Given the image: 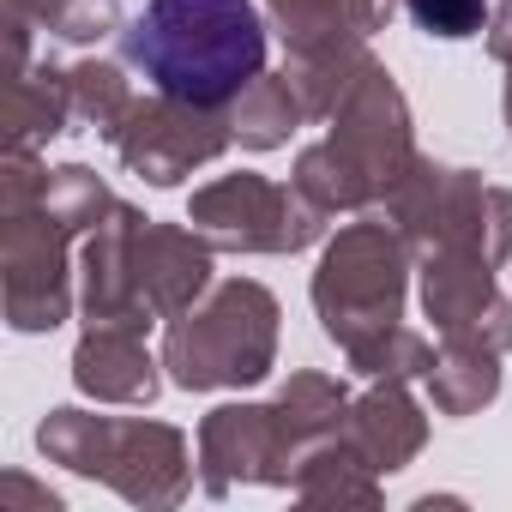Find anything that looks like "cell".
Here are the masks:
<instances>
[{
    "label": "cell",
    "instance_id": "cell-14",
    "mask_svg": "<svg viewBox=\"0 0 512 512\" xmlns=\"http://www.w3.org/2000/svg\"><path fill=\"white\" fill-rule=\"evenodd\" d=\"M163 380V356L145 350V332L85 326V338L73 344V386L97 404H151Z\"/></svg>",
    "mask_w": 512,
    "mask_h": 512
},
{
    "label": "cell",
    "instance_id": "cell-5",
    "mask_svg": "<svg viewBox=\"0 0 512 512\" xmlns=\"http://www.w3.org/2000/svg\"><path fill=\"white\" fill-rule=\"evenodd\" d=\"M380 217L410 241L416 260L446 253V247L482 253L494 266L512 260V187H494V181H482L476 169H458V163L416 157L404 169V181L386 193Z\"/></svg>",
    "mask_w": 512,
    "mask_h": 512
},
{
    "label": "cell",
    "instance_id": "cell-15",
    "mask_svg": "<svg viewBox=\"0 0 512 512\" xmlns=\"http://www.w3.org/2000/svg\"><path fill=\"white\" fill-rule=\"evenodd\" d=\"M500 356H512V320L440 338V356L428 368V404L452 422L488 410L500 398Z\"/></svg>",
    "mask_w": 512,
    "mask_h": 512
},
{
    "label": "cell",
    "instance_id": "cell-10",
    "mask_svg": "<svg viewBox=\"0 0 512 512\" xmlns=\"http://www.w3.org/2000/svg\"><path fill=\"white\" fill-rule=\"evenodd\" d=\"M326 145L368 181V193H374V211L386 205V193L404 181V169L422 157L416 151V121H410V103H404V91H398V79L374 61L362 79H356V91L338 103V115L326 121Z\"/></svg>",
    "mask_w": 512,
    "mask_h": 512
},
{
    "label": "cell",
    "instance_id": "cell-31",
    "mask_svg": "<svg viewBox=\"0 0 512 512\" xmlns=\"http://www.w3.org/2000/svg\"><path fill=\"white\" fill-rule=\"evenodd\" d=\"M500 115H506V133H512V67H506V91H500Z\"/></svg>",
    "mask_w": 512,
    "mask_h": 512
},
{
    "label": "cell",
    "instance_id": "cell-22",
    "mask_svg": "<svg viewBox=\"0 0 512 512\" xmlns=\"http://www.w3.org/2000/svg\"><path fill=\"white\" fill-rule=\"evenodd\" d=\"M350 404H356V398L344 392V380L314 374V368H302V374H290V380L278 386V410L290 416V428H296V440H302V446H320V440L344 434Z\"/></svg>",
    "mask_w": 512,
    "mask_h": 512
},
{
    "label": "cell",
    "instance_id": "cell-16",
    "mask_svg": "<svg viewBox=\"0 0 512 512\" xmlns=\"http://www.w3.org/2000/svg\"><path fill=\"white\" fill-rule=\"evenodd\" d=\"M344 434L374 458L380 476H398V470L416 464L422 446H428V410H422V398L410 392V380H368V392L350 404Z\"/></svg>",
    "mask_w": 512,
    "mask_h": 512
},
{
    "label": "cell",
    "instance_id": "cell-17",
    "mask_svg": "<svg viewBox=\"0 0 512 512\" xmlns=\"http://www.w3.org/2000/svg\"><path fill=\"white\" fill-rule=\"evenodd\" d=\"M398 13V0H266V19L290 55L326 43H374Z\"/></svg>",
    "mask_w": 512,
    "mask_h": 512
},
{
    "label": "cell",
    "instance_id": "cell-25",
    "mask_svg": "<svg viewBox=\"0 0 512 512\" xmlns=\"http://www.w3.org/2000/svg\"><path fill=\"white\" fill-rule=\"evenodd\" d=\"M67 79H73V121H85L97 139H109V133L127 121V109L139 103V97H133V85H127V73H121L115 61H103V55L73 61V67H67Z\"/></svg>",
    "mask_w": 512,
    "mask_h": 512
},
{
    "label": "cell",
    "instance_id": "cell-1",
    "mask_svg": "<svg viewBox=\"0 0 512 512\" xmlns=\"http://www.w3.org/2000/svg\"><path fill=\"white\" fill-rule=\"evenodd\" d=\"M121 55L157 91L229 109L266 73V19L253 0H145L121 31Z\"/></svg>",
    "mask_w": 512,
    "mask_h": 512
},
{
    "label": "cell",
    "instance_id": "cell-26",
    "mask_svg": "<svg viewBox=\"0 0 512 512\" xmlns=\"http://www.w3.org/2000/svg\"><path fill=\"white\" fill-rule=\"evenodd\" d=\"M43 211H49L61 229H73V235L85 241V235L115 211V193H109V181H103L97 169H85V163H61V169H49Z\"/></svg>",
    "mask_w": 512,
    "mask_h": 512
},
{
    "label": "cell",
    "instance_id": "cell-18",
    "mask_svg": "<svg viewBox=\"0 0 512 512\" xmlns=\"http://www.w3.org/2000/svg\"><path fill=\"white\" fill-rule=\"evenodd\" d=\"M380 482H386V476L374 470V458H368L350 434H332V440L308 446V458H302L290 494H296L302 506H380V500H386Z\"/></svg>",
    "mask_w": 512,
    "mask_h": 512
},
{
    "label": "cell",
    "instance_id": "cell-29",
    "mask_svg": "<svg viewBox=\"0 0 512 512\" xmlns=\"http://www.w3.org/2000/svg\"><path fill=\"white\" fill-rule=\"evenodd\" d=\"M488 55L500 61V67H512V0H494V19H488Z\"/></svg>",
    "mask_w": 512,
    "mask_h": 512
},
{
    "label": "cell",
    "instance_id": "cell-9",
    "mask_svg": "<svg viewBox=\"0 0 512 512\" xmlns=\"http://www.w3.org/2000/svg\"><path fill=\"white\" fill-rule=\"evenodd\" d=\"M73 241L43 205L0 211V302L13 332H55L73 314Z\"/></svg>",
    "mask_w": 512,
    "mask_h": 512
},
{
    "label": "cell",
    "instance_id": "cell-7",
    "mask_svg": "<svg viewBox=\"0 0 512 512\" xmlns=\"http://www.w3.org/2000/svg\"><path fill=\"white\" fill-rule=\"evenodd\" d=\"M308 446L296 440L290 416L272 404H217L199 422V488L229 500L235 488H290Z\"/></svg>",
    "mask_w": 512,
    "mask_h": 512
},
{
    "label": "cell",
    "instance_id": "cell-20",
    "mask_svg": "<svg viewBox=\"0 0 512 512\" xmlns=\"http://www.w3.org/2000/svg\"><path fill=\"white\" fill-rule=\"evenodd\" d=\"M302 121H308V109H302V91L290 73H260L229 103V127H235L241 151H278L296 139Z\"/></svg>",
    "mask_w": 512,
    "mask_h": 512
},
{
    "label": "cell",
    "instance_id": "cell-11",
    "mask_svg": "<svg viewBox=\"0 0 512 512\" xmlns=\"http://www.w3.org/2000/svg\"><path fill=\"white\" fill-rule=\"evenodd\" d=\"M211 260H217V247L193 223L139 217V229H133V290H139L145 314L151 320L187 314L211 290Z\"/></svg>",
    "mask_w": 512,
    "mask_h": 512
},
{
    "label": "cell",
    "instance_id": "cell-13",
    "mask_svg": "<svg viewBox=\"0 0 512 512\" xmlns=\"http://www.w3.org/2000/svg\"><path fill=\"white\" fill-rule=\"evenodd\" d=\"M494 272H500L494 260H482V253H464V247H446V253H428V260H416L422 314L434 320L440 338H458V332L512 320V302L500 296V278H494Z\"/></svg>",
    "mask_w": 512,
    "mask_h": 512
},
{
    "label": "cell",
    "instance_id": "cell-8",
    "mask_svg": "<svg viewBox=\"0 0 512 512\" xmlns=\"http://www.w3.org/2000/svg\"><path fill=\"white\" fill-rule=\"evenodd\" d=\"M229 145H235L229 109H205V103H187L169 91L139 97L127 109V121L109 133V151L121 157V169L139 175L145 187H181L193 169L217 163Z\"/></svg>",
    "mask_w": 512,
    "mask_h": 512
},
{
    "label": "cell",
    "instance_id": "cell-21",
    "mask_svg": "<svg viewBox=\"0 0 512 512\" xmlns=\"http://www.w3.org/2000/svg\"><path fill=\"white\" fill-rule=\"evenodd\" d=\"M368 67H374V49H368V43H326V49H302V55H290L284 73L296 79L308 121H332L338 103L356 91V79H362Z\"/></svg>",
    "mask_w": 512,
    "mask_h": 512
},
{
    "label": "cell",
    "instance_id": "cell-3",
    "mask_svg": "<svg viewBox=\"0 0 512 512\" xmlns=\"http://www.w3.org/2000/svg\"><path fill=\"white\" fill-rule=\"evenodd\" d=\"M278 296L260 278L211 284L187 314L163 320V374L181 392H241L278 368Z\"/></svg>",
    "mask_w": 512,
    "mask_h": 512
},
{
    "label": "cell",
    "instance_id": "cell-12",
    "mask_svg": "<svg viewBox=\"0 0 512 512\" xmlns=\"http://www.w3.org/2000/svg\"><path fill=\"white\" fill-rule=\"evenodd\" d=\"M139 205L115 199V211L79 241V314L85 326H127V332H151L157 320L145 314L139 290H133V229H139Z\"/></svg>",
    "mask_w": 512,
    "mask_h": 512
},
{
    "label": "cell",
    "instance_id": "cell-24",
    "mask_svg": "<svg viewBox=\"0 0 512 512\" xmlns=\"http://www.w3.org/2000/svg\"><path fill=\"white\" fill-rule=\"evenodd\" d=\"M7 13L31 19L43 37L73 49H91L121 31V0H7Z\"/></svg>",
    "mask_w": 512,
    "mask_h": 512
},
{
    "label": "cell",
    "instance_id": "cell-6",
    "mask_svg": "<svg viewBox=\"0 0 512 512\" xmlns=\"http://www.w3.org/2000/svg\"><path fill=\"white\" fill-rule=\"evenodd\" d=\"M187 223L217 253H302V247H314L326 235L332 217L320 205H308L296 193V181L278 187L266 175L241 169V175H217V181L193 187Z\"/></svg>",
    "mask_w": 512,
    "mask_h": 512
},
{
    "label": "cell",
    "instance_id": "cell-2",
    "mask_svg": "<svg viewBox=\"0 0 512 512\" xmlns=\"http://www.w3.org/2000/svg\"><path fill=\"white\" fill-rule=\"evenodd\" d=\"M37 452L85 482L115 488L127 506H181L193 494V446L175 422L151 416H91V410H49L37 422Z\"/></svg>",
    "mask_w": 512,
    "mask_h": 512
},
{
    "label": "cell",
    "instance_id": "cell-30",
    "mask_svg": "<svg viewBox=\"0 0 512 512\" xmlns=\"http://www.w3.org/2000/svg\"><path fill=\"white\" fill-rule=\"evenodd\" d=\"M0 488H7V500H31V506H43V512H61V494H55V488H37V482H25V476H7Z\"/></svg>",
    "mask_w": 512,
    "mask_h": 512
},
{
    "label": "cell",
    "instance_id": "cell-4",
    "mask_svg": "<svg viewBox=\"0 0 512 512\" xmlns=\"http://www.w3.org/2000/svg\"><path fill=\"white\" fill-rule=\"evenodd\" d=\"M410 272H416V253H410V241L386 217L344 223L326 241L320 266H314V314H320V332L338 350H356L374 332L398 326L404 320V302H410Z\"/></svg>",
    "mask_w": 512,
    "mask_h": 512
},
{
    "label": "cell",
    "instance_id": "cell-27",
    "mask_svg": "<svg viewBox=\"0 0 512 512\" xmlns=\"http://www.w3.org/2000/svg\"><path fill=\"white\" fill-rule=\"evenodd\" d=\"M434 344L416 332V326H386V332H374L368 344H356V350H344V362H350V374H362V380H428V368H434Z\"/></svg>",
    "mask_w": 512,
    "mask_h": 512
},
{
    "label": "cell",
    "instance_id": "cell-19",
    "mask_svg": "<svg viewBox=\"0 0 512 512\" xmlns=\"http://www.w3.org/2000/svg\"><path fill=\"white\" fill-rule=\"evenodd\" d=\"M73 127V79L67 67H25L7 85V145H49Z\"/></svg>",
    "mask_w": 512,
    "mask_h": 512
},
{
    "label": "cell",
    "instance_id": "cell-28",
    "mask_svg": "<svg viewBox=\"0 0 512 512\" xmlns=\"http://www.w3.org/2000/svg\"><path fill=\"white\" fill-rule=\"evenodd\" d=\"M404 13L416 19V31H428L440 43H464V37L488 31L494 0H404Z\"/></svg>",
    "mask_w": 512,
    "mask_h": 512
},
{
    "label": "cell",
    "instance_id": "cell-23",
    "mask_svg": "<svg viewBox=\"0 0 512 512\" xmlns=\"http://www.w3.org/2000/svg\"><path fill=\"white\" fill-rule=\"evenodd\" d=\"M296 193L308 199V205H320L326 217H362V211H374V193H368V181L320 139V145H308L302 157H296Z\"/></svg>",
    "mask_w": 512,
    "mask_h": 512
}]
</instances>
